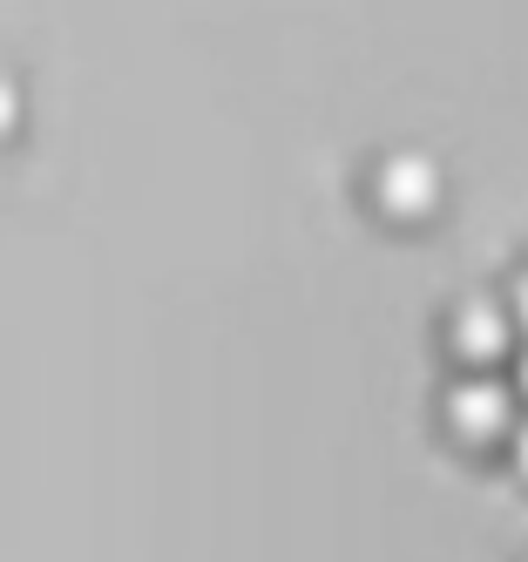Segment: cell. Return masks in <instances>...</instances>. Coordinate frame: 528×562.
<instances>
[{
    "mask_svg": "<svg viewBox=\"0 0 528 562\" xmlns=\"http://www.w3.org/2000/svg\"><path fill=\"white\" fill-rule=\"evenodd\" d=\"M440 420H447L454 440H468V448H495V440L515 427V393H508V380H495L487 367H468L454 386H447Z\"/></svg>",
    "mask_w": 528,
    "mask_h": 562,
    "instance_id": "6da1fadb",
    "label": "cell"
},
{
    "mask_svg": "<svg viewBox=\"0 0 528 562\" xmlns=\"http://www.w3.org/2000/svg\"><path fill=\"white\" fill-rule=\"evenodd\" d=\"M440 196H447L440 164H434V156H420V149H393L386 164L373 170V204L393 224H427L440 211Z\"/></svg>",
    "mask_w": 528,
    "mask_h": 562,
    "instance_id": "7a4b0ae2",
    "label": "cell"
},
{
    "mask_svg": "<svg viewBox=\"0 0 528 562\" xmlns=\"http://www.w3.org/2000/svg\"><path fill=\"white\" fill-rule=\"evenodd\" d=\"M508 346H515V318H508L502 299L474 292V299H461L447 312V352H454L461 367H502Z\"/></svg>",
    "mask_w": 528,
    "mask_h": 562,
    "instance_id": "3957f363",
    "label": "cell"
},
{
    "mask_svg": "<svg viewBox=\"0 0 528 562\" xmlns=\"http://www.w3.org/2000/svg\"><path fill=\"white\" fill-rule=\"evenodd\" d=\"M502 305H508V318H515V333H528V271H515V278H508Z\"/></svg>",
    "mask_w": 528,
    "mask_h": 562,
    "instance_id": "277c9868",
    "label": "cell"
},
{
    "mask_svg": "<svg viewBox=\"0 0 528 562\" xmlns=\"http://www.w3.org/2000/svg\"><path fill=\"white\" fill-rule=\"evenodd\" d=\"M502 440H508V454H515V468H521V481H528V420H515Z\"/></svg>",
    "mask_w": 528,
    "mask_h": 562,
    "instance_id": "5b68a950",
    "label": "cell"
},
{
    "mask_svg": "<svg viewBox=\"0 0 528 562\" xmlns=\"http://www.w3.org/2000/svg\"><path fill=\"white\" fill-rule=\"evenodd\" d=\"M515 386H521V400H528V352L515 359Z\"/></svg>",
    "mask_w": 528,
    "mask_h": 562,
    "instance_id": "8992f818",
    "label": "cell"
}]
</instances>
